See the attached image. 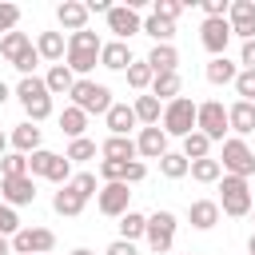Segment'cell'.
I'll list each match as a JSON object with an SVG mask.
<instances>
[{"label": "cell", "instance_id": "obj_1", "mask_svg": "<svg viewBox=\"0 0 255 255\" xmlns=\"http://www.w3.org/2000/svg\"><path fill=\"white\" fill-rule=\"evenodd\" d=\"M68 96H72V108H80L84 116H108V108L116 104L112 100V88L108 84H96L92 76L88 80H76Z\"/></svg>", "mask_w": 255, "mask_h": 255}, {"label": "cell", "instance_id": "obj_2", "mask_svg": "<svg viewBox=\"0 0 255 255\" xmlns=\"http://www.w3.org/2000/svg\"><path fill=\"white\" fill-rule=\"evenodd\" d=\"M219 211L223 215H231V219H243V215H251V203H255V195H251V183L247 179H239V175H223L219 179Z\"/></svg>", "mask_w": 255, "mask_h": 255}, {"label": "cell", "instance_id": "obj_3", "mask_svg": "<svg viewBox=\"0 0 255 255\" xmlns=\"http://www.w3.org/2000/svg\"><path fill=\"white\" fill-rule=\"evenodd\" d=\"M195 100L191 96H175V100H167L163 104V116H159V124H163V135H191L195 131Z\"/></svg>", "mask_w": 255, "mask_h": 255}, {"label": "cell", "instance_id": "obj_4", "mask_svg": "<svg viewBox=\"0 0 255 255\" xmlns=\"http://www.w3.org/2000/svg\"><path fill=\"white\" fill-rule=\"evenodd\" d=\"M219 167L223 175H239V179H251L255 175V151L247 147V139H223V155H219Z\"/></svg>", "mask_w": 255, "mask_h": 255}, {"label": "cell", "instance_id": "obj_5", "mask_svg": "<svg viewBox=\"0 0 255 255\" xmlns=\"http://www.w3.org/2000/svg\"><path fill=\"white\" fill-rule=\"evenodd\" d=\"M175 227H179V219H175L171 211H151V215H147V231H143L147 247H151L155 255H167L171 243H175Z\"/></svg>", "mask_w": 255, "mask_h": 255}, {"label": "cell", "instance_id": "obj_6", "mask_svg": "<svg viewBox=\"0 0 255 255\" xmlns=\"http://www.w3.org/2000/svg\"><path fill=\"white\" fill-rule=\"evenodd\" d=\"M195 131H203L211 143L227 139V108H223L219 100H207V104H199V108H195Z\"/></svg>", "mask_w": 255, "mask_h": 255}, {"label": "cell", "instance_id": "obj_7", "mask_svg": "<svg viewBox=\"0 0 255 255\" xmlns=\"http://www.w3.org/2000/svg\"><path fill=\"white\" fill-rule=\"evenodd\" d=\"M56 247V231L52 227H20L12 235V251L16 255H48Z\"/></svg>", "mask_w": 255, "mask_h": 255}, {"label": "cell", "instance_id": "obj_8", "mask_svg": "<svg viewBox=\"0 0 255 255\" xmlns=\"http://www.w3.org/2000/svg\"><path fill=\"white\" fill-rule=\"evenodd\" d=\"M128 199H131L128 183H104V187L96 191V207H100V215H108V219H120L124 211H131Z\"/></svg>", "mask_w": 255, "mask_h": 255}, {"label": "cell", "instance_id": "obj_9", "mask_svg": "<svg viewBox=\"0 0 255 255\" xmlns=\"http://www.w3.org/2000/svg\"><path fill=\"white\" fill-rule=\"evenodd\" d=\"M108 20V32H116V40H131L135 32H143V20H139V12H131L128 4H112V12L104 16Z\"/></svg>", "mask_w": 255, "mask_h": 255}, {"label": "cell", "instance_id": "obj_10", "mask_svg": "<svg viewBox=\"0 0 255 255\" xmlns=\"http://www.w3.org/2000/svg\"><path fill=\"white\" fill-rule=\"evenodd\" d=\"M199 44L211 52V60H215V56H227L231 24H227V20H203V24H199Z\"/></svg>", "mask_w": 255, "mask_h": 255}, {"label": "cell", "instance_id": "obj_11", "mask_svg": "<svg viewBox=\"0 0 255 255\" xmlns=\"http://www.w3.org/2000/svg\"><path fill=\"white\" fill-rule=\"evenodd\" d=\"M0 195H4L8 207H28V203H36V179H32V175L0 179Z\"/></svg>", "mask_w": 255, "mask_h": 255}, {"label": "cell", "instance_id": "obj_12", "mask_svg": "<svg viewBox=\"0 0 255 255\" xmlns=\"http://www.w3.org/2000/svg\"><path fill=\"white\" fill-rule=\"evenodd\" d=\"M227 24H231V36H239V40H255V0H231V8H227Z\"/></svg>", "mask_w": 255, "mask_h": 255}, {"label": "cell", "instance_id": "obj_13", "mask_svg": "<svg viewBox=\"0 0 255 255\" xmlns=\"http://www.w3.org/2000/svg\"><path fill=\"white\" fill-rule=\"evenodd\" d=\"M135 155H143V159L167 155V135H163L159 124H155V128H139V135H135Z\"/></svg>", "mask_w": 255, "mask_h": 255}, {"label": "cell", "instance_id": "obj_14", "mask_svg": "<svg viewBox=\"0 0 255 255\" xmlns=\"http://www.w3.org/2000/svg\"><path fill=\"white\" fill-rule=\"evenodd\" d=\"M227 131H235V139L251 135V131H255V104L235 100V104L227 108Z\"/></svg>", "mask_w": 255, "mask_h": 255}, {"label": "cell", "instance_id": "obj_15", "mask_svg": "<svg viewBox=\"0 0 255 255\" xmlns=\"http://www.w3.org/2000/svg\"><path fill=\"white\" fill-rule=\"evenodd\" d=\"M187 223H191L195 231H211V227L219 223V203H215V199H191Z\"/></svg>", "mask_w": 255, "mask_h": 255}, {"label": "cell", "instance_id": "obj_16", "mask_svg": "<svg viewBox=\"0 0 255 255\" xmlns=\"http://www.w3.org/2000/svg\"><path fill=\"white\" fill-rule=\"evenodd\" d=\"M128 64H131V48H128L124 40H108V44L100 48V68H108V72H128Z\"/></svg>", "mask_w": 255, "mask_h": 255}, {"label": "cell", "instance_id": "obj_17", "mask_svg": "<svg viewBox=\"0 0 255 255\" xmlns=\"http://www.w3.org/2000/svg\"><path fill=\"white\" fill-rule=\"evenodd\" d=\"M56 20H60V28H68V32H84V28H88V8H84L80 0H64V4L56 8Z\"/></svg>", "mask_w": 255, "mask_h": 255}, {"label": "cell", "instance_id": "obj_18", "mask_svg": "<svg viewBox=\"0 0 255 255\" xmlns=\"http://www.w3.org/2000/svg\"><path fill=\"white\" fill-rule=\"evenodd\" d=\"M36 52H40V60L64 64V52H68V40H64V32H40V36H36Z\"/></svg>", "mask_w": 255, "mask_h": 255}, {"label": "cell", "instance_id": "obj_19", "mask_svg": "<svg viewBox=\"0 0 255 255\" xmlns=\"http://www.w3.org/2000/svg\"><path fill=\"white\" fill-rule=\"evenodd\" d=\"M104 124H108V131H112V135H128L139 120H135L131 104H112V108H108V116H104Z\"/></svg>", "mask_w": 255, "mask_h": 255}, {"label": "cell", "instance_id": "obj_20", "mask_svg": "<svg viewBox=\"0 0 255 255\" xmlns=\"http://www.w3.org/2000/svg\"><path fill=\"white\" fill-rule=\"evenodd\" d=\"M8 143H12V147H16L20 155H32V151H40V128L24 120V124H16V128H12Z\"/></svg>", "mask_w": 255, "mask_h": 255}, {"label": "cell", "instance_id": "obj_21", "mask_svg": "<svg viewBox=\"0 0 255 255\" xmlns=\"http://www.w3.org/2000/svg\"><path fill=\"white\" fill-rule=\"evenodd\" d=\"M100 155H104V159L131 163V159H135V139H131V135H108V139L100 143Z\"/></svg>", "mask_w": 255, "mask_h": 255}, {"label": "cell", "instance_id": "obj_22", "mask_svg": "<svg viewBox=\"0 0 255 255\" xmlns=\"http://www.w3.org/2000/svg\"><path fill=\"white\" fill-rule=\"evenodd\" d=\"M175 64H179V52H175V44H155V48L147 52V68H151V76L175 72Z\"/></svg>", "mask_w": 255, "mask_h": 255}, {"label": "cell", "instance_id": "obj_23", "mask_svg": "<svg viewBox=\"0 0 255 255\" xmlns=\"http://www.w3.org/2000/svg\"><path fill=\"white\" fill-rule=\"evenodd\" d=\"M203 76H207V84L223 88V84H235V76H239V64H231L227 56H215V60H207Z\"/></svg>", "mask_w": 255, "mask_h": 255}, {"label": "cell", "instance_id": "obj_24", "mask_svg": "<svg viewBox=\"0 0 255 255\" xmlns=\"http://www.w3.org/2000/svg\"><path fill=\"white\" fill-rule=\"evenodd\" d=\"M131 112H135V120H139L143 128H155V124H159V116H163V104H159L151 92H143V96H135Z\"/></svg>", "mask_w": 255, "mask_h": 255}, {"label": "cell", "instance_id": "obj_25", "mask_svg": "<svg viewBox=\"0 0 255 255\" xmlns=\"http://www.w3.org/2000/svg\"><path fill=\"white\" fill-rule=\"evenodd\" d=\"M84 203H88V199H84V195H76L68 183L52 195V211H56V215H68V219H76V215L84 211Z\"/></svg>", "mask_w": 255, "mask_h": 255}, {"label": "cell", "instance_id": "obj_26", "mask_svg": "<svg viewBox=\"0 0 255 255\" xmlns=\"http://www.w3.org/2000/svg\"><path fill=\"white\" fill-rule=\"evenodd\" d=\"M44 84H48V96H68V92H72V84H76V76H72V68H68V64H52V68H48V76H44Z\"/></svg>", "mask_w": 255, "mask_h": 255}, {"label": "cell", "instance_id": "obj_27", "mask_svg": "<svg viewBox=\"0 0 255 255\" xmlns=\"http://www.w3.org/2000/svg\"><path fill=\"white\" fill-rule=\"evenodd\" d=\"M179 92H183V80H179V72H163V76H151V96H155L159 104L175 100Z\"/></svg>", "mask_w": 255, "mask_h": 255}, {"label": "cell", "instance_id": "obj_28", "mask_svg": "<svg viewBox=\"0 0 255 255\" xmlns=\"http://www.w3.org/2000/svg\"><path fill=\"white\" fill-rule=\"evenodd\" d=\"M28 48H32L28 32H8V36H0V56H4L8 64H16V60H20Z\"/></svg>", "mask_w": 255, "mask_h": 255}, {"label": "cell", "instance_id": "obj_29", "mask_svg": "<svg viewBox=\"0 0 255 255\" xmlns=\"http://www.w3.org/2000/svg\"><path fill=\"white\" fill-rule=\"evenodd\" d=\"M84 128H88V116H84L80 108L68 104V108L60 112V131H64L68 139H84Z\"/></svg>", "mask_w": 255, "mask_h": 255}, {"label": "cell", "instance_id": "obj_30", "mask_svg": "<svg viewBox=\"0 0 255 255\" xmlns=\"http://www.w3.org/2000/svg\"><path fill=\"white\" fill-rule=\"evenodd\" d=\"M187 175H191L195 183H219V179H223V167H219V159L207 155V159H195V163L187 167Z\"/></svg>", "mask_w": 255, "mask_h": 255}, {"label": "cell", "instance_id": "obj_31", "mask_svg": "<svg viewBox=\"0 0 255 255\" xmlns=\"http://www.w3.org/2000/svg\"><path fill=\"white\" fill-rule=\"evenodd\" d=\"M143 231H147V215H139V211H124L120 215V239L135 243V239H143Z\"/></svg>", "mask_w": 255, "mask_h": 255}, {"label": "cell", "instance_id": "obj_32", "mask_svg": "<svg viewBox=\"0 0 255 255\" xmlns=\"http://www.w3.org/2000/svg\"><path fill=\"white\" fill-rule=\"evenodd\" d=\"M211 155V139L203 135V131H191V135H183V159L187 163H195V159H207Z\"/></svg>", "mask_w": 255, "mask_h": 255}, {"label": "cell", "instance_id": "obj_33", "mask_svg": "<svg viewBox=\"0 0 255 255\" xmlns=\"http://www.w3.org/2000/svg\"><path fill=\"white\" fill-rule=\"evenodd\" d=\"M124 76H128V88H135V92H147V88H151V68H147V60H131Z\"/></svg>", "mask_w": 255, "mask_h": 255}, {"label": "cell", "instance_id": "obj_34", "mask_svg": "<svg viewBox=\"0 0 255 255\" xmlns=\"http://www.w3.org/2000/svg\"><path fill=\"white\" fill-rule=\"evenodd\" d=\"M187 159H183V151H167V155H159V171H163V179H183L187 175Z\"/></svg>", "mask_w": 255, "mask_h": 255}, {"label": "cell", "instance_id": "obj_35", "mask_svg": "<svg viewBox=\"0 0 255 255\" xmlns=\"http://www.w3.org/2000/svg\"><path fill=\"white\" fill-rule=\"evenodd\" d=\"M143 32H147L155 44H171V40H175V24H167V20H159V16H147V20H143Z\"/></svg>", "mask_w": 255, "mask_h": 255}, {"label": "cell", "instance_id": "obj_36", "mask_svg": "<svg viewBox=\"0 0 255 255\" xmlns=\"http://www.w3.org/2000/svg\"><path fill=\"white\" fill-rule=\"evenodd\" d=\"M20 104H28L32 96H48V84H44V76H24L20 84H16V92H12Z\"/></svg>", "mask_w": 255, "mask_h": 255}, {"label": "cell", "instance_id": "obj_37", "mask_svg": "<svg viewBox=\"0 0 255 255\" xmlns=\"http://www.w3.org/2000/svg\"><path fill=\"white\" fill-rule=\"evenodd\" d=\"M96 151H100V147H96V139H88V135H84V139H72L64 155H68V163H88V159H96Z\"/></svg>", "mask_w": 255, "mask_h": 255}, {"label": "cell", "instance_id": "obj_38", "mask_svg": "<svg viewBox=\"0 0 255 255\" xmlns=\"http://www.w3.org/2000/svg\"><path fill=\"white\" fill-rule=\"evenodd\" d=\"M24 116H28V124L48 120V116H52V96H32V100L24 104Z\"/></svg>", "mask_w": 255, "mask_h": 255}, {"label": "cell", "instance_id": "obj_39", "mask_svg": "<svg viewBox=\"0 0 255 255\" xmlns=\"http://www.w3.org/2000/svg\"><path fill=\"white\" fill-rule=\"evenodd\" d=\"M52 163H56V151L40 147V151H32V155H28V175H44V179H48Z\"/></svg>", "mask_w": 255, "mask_h": 255}, {"label": "cell", "instance_id": "obj_40", "mask_svg": "<svg viewBox=\"0 0 255 255\" xmlns=\"http://www.w3.org/2000/svg\"><path fill=\"white\" fill-rule=\"evenodd\" d=\"M12 175H28V155L8 151V155L0 159V179H12Z\"/></svg>", "mask_w": 255, "mask_h": 255}, {"label": "cell", "instance_id": "obj_41", "mask_svg": "<svg viewBox=\"0 0 255 255\" xmlns=\"http://www.w3.org/2000/svg\"><path fill=\"white\" fill-rule=\"evenodd\" d=\"M68 187L76 191V195H84V199H92L100 187H96V171H76L72 179H68Z\"/></svg>", "mask_w": 255, "mask_h": 255}, {"label": "cell", "instance_id": "obj_42", "mask_svg": "<svg viewBox=\"0 0 255 255\" xmlns=\"http://www.w3.org/2000/svg\"><path fill=\"white\" fill-rule=\"evenodd\" d=\"M179 12H183V0H155V4H151V16H159V20H167V24H175Z\"/></svg>", "mask_w": 255, "mask_h": 255}, {"label": "cell", "instance_id": "obj_43", "mask_svg": "<svg viewBox=\"0 0 255 255\" xmlns=\"http://www.w3.org/2000/svg\"><path fill=\"white\" fill-rule=\"evenodd\" d=\"M235 96H239L243 104H255V72H243V68H239V76H235Z\"/></svg>", "mask_w": 255, "mask_h": 255}, {"label": "cell", "instance_id": "obj_44", "mask_svg": "<svg viewBox=\"0 0 255 255\" xmlns=\"http://www.w3.org/2000/svg\"><path fill=\"white\" fill-rule=\"evenodd\" d=\"M16 231H20V215H16V207H8V203L0 199V235L12 239Z\"/></svg>", "mask_w": 255, "mask_h": 255}, {"label": "cell", "instance_id": "obj_45", "mask_svg": "<svg viewBox=\"0 0 255 255\" xmlns=\"http://www.w3.org/2000/svg\"><path fill=\"white\" fill-rule=\"evenodd\" d=\"M124 171H128V163H120V159H100V179H104V183H124Z\"/></svg>", "mask_w": 255, "mask_h": 255}, {"label": "cell", "instance_id": "obj_46", "mask_svg": "<svg viewBox=\"0 0 255 255\" xmlns=\"http://www.w3.org/2000/svg\"><path fill=\"white\" fill-rule=\"evenodd\" d=\"M72 175H76V171H72V163H68V155H56V163H52V171H48V179L64 187V183H68Z\"/></svg>", "mask_w": 255, "mask_h": 255}, {"label": "cell", "instance_id": "obj_47", "mask_svg": "<svg viewBox=\"0 0 255 255\" xmlns=\"http://www.w3.org/2000/svg\"><path fill=\"white\" fill-rule=\"evenodd\" d=\"M36 64H40V52H36V44H32V48H28V52H24L12 68H16L20 76H36Z\"/></svg>", "mask_w": 255, "mask_h": 255}, {"label": "cell", "instance_id": "obj_48", "mask_svg": "<svg viewBox=\"0 0 255 255\" xmlns=\"http://www.w3.org/2000/svg\"><path fill=\"white\" fill-rule=\"evenodd\" d=\"M16 24H20V8L16 4H0V32L8 36V32H16Z\"/></svg>", "mask_w": 255, "mask_h": 255}, {"label": "cell", "instance_id": "obj_49", "mask_svg": "<svg viewBox=\"0 0 255 255\" xmlns=\"http://www.w3.org/2000/svg\"><path fill=\"white\" fill-rule=\"evenodd\" d=\"M239 64H243V72H255V40H243V48H239Z\"/></svg>", "mask_w": 255, "mask_h": 255}, {"label": "cell", "instance_id": "obj_50", "mask_svg": "<svg viewBox=\"0 0 255 255\" xmlns=\"http://www.w3.org/2000/svg\"><path fill=\"white\" fill-rule=\"evenodd\" d=\"M104 255H139V251H135V243H128V239H112V243L104 247Z\"/></svg>", "mask_w": 255, "mask_h": 255}, {"label": "cell", "instance_id": "obj_51", "mask_svg": "<svg viewBox=\"0 0 255 255\" xmlns=\"http://www.w3.org/2000/svg\"><path fill=\"white\" fill-rule=\"evenodd\" d=\"M143 175H147V167H143V159H131V163H128V171H124V183H139Z\"/></svg>", "mask_w": 255, "mask_h": 255}, {"label": "cell", "instance_id": "obj_52", "mask_svg": "<svg viewBox=\"0 0 255 255\" xmlns=\"http://www.w3.org/2000/svg\"><path fill=\"white\" fill-rule=\"evenodd\" d=\"M84 8H88V16H92V12H100V16H108V12H112V4H108V0H88Z\"/></svg>", "mask_w": 255, "mask_h": 255}, {"label": "cell", "instance_id": "obj_53", "mask_svg": "<svg viewBox=\"0 0 255 255\" xmlns=\"http://www.w3.org/2000/svg\"><path fill=\"white\" fill-rule=\"evenodd\" d=\"M8 96H12V88H8V84H4V80H0V108H4V104H8Z\"/></svg>", "mask_w": 255, "mask_h": 255}, {"label": "cell", "instance_id": "obj_54", "mask_svg": "<svg viewBox=\"0 0 255 255\" xmlns=\"http://www.w3.org/2000/svg\"><path fill=\"white\" fill-rule=\"evenodd\" d=\"M0 255H12V239H4V235H0Z\"/></svg>", "mask_w": 255, "mask_h": 255}, {"label": "cell", "instance_id": "obj_55", "mask_svg": "<svg viewBox=\"0 0 255 255\" xmlns=\"http://www.w3.org/2000/svg\"><path fill=\"white\" fill-rule=\"evenodd\" d=\"M4 155H8V135L0 131V159H4Z\"/></svg>", "mask_w": 255, "mask_h": 255}, {"label": "cell", "instance_id": "obj_56", "mask_svg": "<svg viewBox=\"0 0 255 255\" xmlns=\"http://www.w3.org/2000/svg\"><path fill=\"white\" fill-rule=\"evenodd\" d=\"M72 255H96V251H92V247H76Z\"/></svg>", "mask_w": 255, "mask_h": 255}, {"label": "cell", "instance_id": "obj_57", "mask_svg": "<svg viewBox=\"0 0 255 255\" xmlns=\"http://www.w3.org/2000/svg\"><path fill=\"white\" fill-rule=\"evenodd\" d=\"M247 251H251V255H255V235H251V239H247Z\"/></svg>", "mask_w": 255, "mask_h": 255}, {"label": "cell", "instance_id": "obj_58", "mask_svg": "<svg viewBox=\"0 0 255 255\" xmlns=\"http://www.w3.org/2000/svg\"><path fill=\"white\" fill-rule=\"evenodd\" d=\"M251 215H255V203H251Z\"/></svg>", "mask_w": 255, "mask_h": 255}, {"label": "cell", "instance_id": "obj_59", "mask_svg": "<svg viewBox=\"0 0 255 255\" xmlns=\"http://www.w3.org/2000/svg\"><path fill=\"white\" fill-rule=\"evenodd\" d=\"M187 255H195V251H187Z\"/></svg>", "mask_w": 255, "mask_h": 255}, {"label": "cell", "instance_id": "obj_60", "mask_svg": "<svg viewBox=\"0 0 255 255\" xmlns=\"http://www.w3.org/2000/svg\"><path fill=\"white\" fill-rule=\"evenodd\" d=\"M48 255H52V251H48Z\"/></svg>", "mask_w": 255, "mask_h": 255}]
</instances>
